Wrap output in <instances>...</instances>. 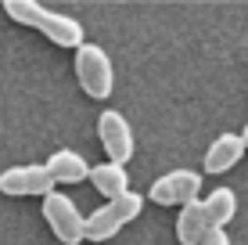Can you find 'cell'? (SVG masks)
Returning a JSON list of instances; mask_svg holds the SVG:
<instances>
[{"label": "cell", "mask_w": 248, "mask_h": 245, "mask_svg": "<svg viewBox=\"0 0 248 245\" xmlns=\"http://www.w3.org/2000/svg\"><path fill=\"white\" fill-rule=\"evenodd\" d=\"M4 11L11 15L15 22L29 25V29H40L50 44H58V47H79L83 44V25L79 22L47 11L36 0H4Z\"/></svg>", "instance_id": "cell-1"}, {"label": "cell", "mask_w": 248, "mask_h": 245, "mask_svg": "<svg viewBox=\"0 0 248 245\" xmlns=\"http://www.w3.org/2000/svg\"><path fill=\"white\" fill-rule=\"evenodd\" d=\"M209 209H205V202H187V206L180 209V216H176V238H180L184 245H202V238L209 234Z\"/></svg>", "instance_id": "cell-9"}, {"label": "cell", "mask_w": 248, "mask_h": 245, "mask_svg": "<svg viewBox=\"0 0 248 245\" xmlns=\"http://www.w3.org/2000/svg\"><path fill=\"white\" fill-rule=\"evenodd\" d=\"M90 180H93V188L101 191L105 198H119V195H126V184H130V177H126V170H123V163H101V166H93L90 170Z\"/></svg>", "instance_id": "cell-10"}, {"label": "cell", "mask_w": 248, "mask_h": 245, "mask_svg": "<svg viewBox=\"0 0 248 245\" xmlns=\"http://www.w3.org/2000/svg\"><path fill=\"white\" fill-rule=\"evenodd\" d=\"M205 209H209L212 227H223V224L234 220V213H237V195L230 188H216L209 198H205Z\"/></svg>", "instance_id": "cell-12"}, {"label": "cell", "mask_w": 248, "mask_h": 245, "mask_svg": "<svg viewBox=\"0 0 248 245\" xmlns=\"http://www.w3.org/2000/svg\"><path fill=\"white\" fill-rule=\"evenodd\" d=\"M97 137H101V145H105V151H108L112 163H130V155H133V133H130V123L123 119V112H101Z\"/></svg>", "instance_id": "cell-7"}, {"label": "cell", "mask_w": 248, "mask_h": 245, "mask_svg": "<svg viewBox=\"0 0 248 245\" xmlns=\"http://www.w3.org/2000/svg\"><path fill=\"white\" fill-rule=\"evenodd\" d=\"M241 137H245V145H248V126H245V133H241Z\"/></svg>", "instance_id": "cell-14"}, {"label": "cell", "mask_w": 248, "mask_h": 245, "mask_svg": "<svg viewBox=\"0 0 248 245\" xmlns=\"http://www.w3.org/2000/svg\"><path fill=\"white\" fill-rule=\"evenodd\" d=\"M245 137H237V133H219L216 141H212V148L205 151V173H227L230 166L241 163L245 155Z\"/></svg>", "instance_id": "cell-8"}, {"label": "cell", "mask_w": 248, "mask_h": 245, "mask_svg": "<svg viewBox=\"0 0 248 245\" xmlns=\"http://www.w3.org/2000/svg\"><path fill=\"white\" fill-rule=\"evenodd\" d=\"M47 170L54 173L58 184H79V180H87V177H90V166L83 163L76 151H54L50 163H47Z\"/></svg>", "instance_id": "cell-11"}, {"label": "cell", "mask_w": 248, "mask_h": 245, "mask_svg": "<svg viewBox=\"0 0 248 245\" xmlns=\"http://www.w3.org/2000/svg\"><path fill=\"white\" fill-rule=\"evenodd\" d=\"M144 209V198L137 191H126V195L112 198L108 206H101L97 213L87 216V238L90 242H108L123 231V224H130L137 213Z\"/></svg>", "instance_id": "cell-2"}, {"label": "cell", "mask_w": 248, "mask_h": 245, "mask_svg": "<svg viewBox=\"0 0 248 245\" xmlns=\"http://www.w3.org/2000/svg\"><path fill=\"white\" fill-rule=\"evenodd\" d=\"M76 80L90 98H108L112 94V62L97 44H79L76 47Z\"/></svg>", "instance_id": "cell-3"}, {"label": "cell", "mask_w": 248, "mask_h": 245, "mask_svg": "<svg viewBox=\"0 0 248 245\" xmlns=\"http://www.w3.org/2000/svg\"><path fill=\"white\" fill-rule=\"evenodd\" d=\"M198 191H202V173L173 170L151 184V202H158V206H187V202L198 198Z\"/></svg>", "instance_id": "cell-5"}, {"label": "cell", "mask_w": 248, "mask_h": 245, "mask_svg": "<svg viewBox=\"0 0 248 245\" xmlns=\"http://www.w3.org/2000/svg\"><path fill=\"white\" fill-rule=\"evenodd\" d=\"M44 220L50 224V231H54L58 242L65 245H76L87 238V220L79 216V209H76L72 198L58 195V191H50V195H44Z\"/></svg>", "instance_id": "cell-4"}, {"label": "cell", "mask_w": 248, "mask_h": 245, "mask_svg": "<svg viewBox=\"0 0 248 245\" xmlns=\"http://www.w3.org/2000/svg\"><path fill=\"white\" fill-rule=\"evenodd\" d=\"M54 173L47 166H11L0 173V191L4 195H50L54 191Z\"/></svg>", "instance_id": "cell-6"}, {"label": "cell", "mask_w": 248, "mask_h": 245, "mask_svg": "<svg viewBox=\"0 0 248 245\" xmlns=\"http://www.w3.org/2000/svg\"><path fill=\"white\" fill-rule=\"evenodd\" d=\"M202 245H230V238H227L223 227H209V234L202 238Z\"/></svg>", "instance_id": "cell-13"}]
</instances>
